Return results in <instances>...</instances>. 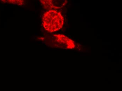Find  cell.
<instances>
[{"label": "cell", "instance_id": "cell-2", "mask_svg": "<svg viewBox=\"0 0 122 91\" xmlns=\"http://www.w3.org/2000/svg\"><path fill=\"white\" fill-rule=\"evenodd\" d=\"M56 38L55 42L61 47V48L72 49L75 48L74 42L65 35L61 34L53 35Z\"/></svg>", "mask_w": 122, "mask_h": 91}, {"label": "cell", "instance_id": "cell-3", "mask_svg": "<svg viewBox=\"0 0 122 91\" xmlns=\"http://www.w3.org/2000/svg\"><path fill=\"white\" fill-rule=\"evenodd\" d=\"M41 3L45 9L51 10L53 9H58L54 5L52 0H40Z\"/></svg>", "mask_w": 122, "mask_h": 91}, {"label": "cell", "instance_id": "cell-4", "mask_svg": "<svg viewBox=\"0 0 122 91\" xmlns=\"http://www.w3.org/2000/svg\"><path fill=\"white\" fill-rule=\"evenodd\" d=\"M8 2L13 4L14 5H22L23 4L24 0H9Z\"/></svg>", "mask_w": 122, "mask_h": 91}, {"label": "cell", "instance_id": "cell-1", "mask_svg": "<svg viewBox=\"0 0 122 91\" xmlns=\"http://www.w3.org/2000/svg\"><path fill=\"white\" fill-rule=\"evenodd\" d=\"M64 21V17L61 12L51 10L43 14L42 26L46 31L51 33L55 32L62 28Z\"/></svg>", "mask_w": 122, "mask_h": 91}]
</instances>
